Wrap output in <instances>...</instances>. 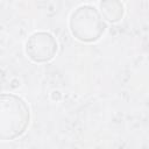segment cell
Instances as JSON below:
<instances>
[{"label": "cell", "mask_w": 149, "mask_h": 149, "mask_svg": "<svg viewBox=\"0 0 149 149\" xmlns=\"http://www.w3.org/2000/svg\"><path fill=\"white\" fill-rule=\"evenodd\" d=\"M106 29V24L98 9L93 6L84 5L78 7L70 17L71 34L81 42L98 41Z\"/></svg>", "instance_id": "2"}, {"label": "cell", "mask_w": 149, "mask_h": 149, "mask_svg": "<svg viewBox=\"0 0 149 149\" xmlns=\"http://www.w3.org/2000/svg\"><path fill=\"white\" fill-rule=\"evenodd\" d=\"M57 41L45 31H37L29 36L26 43V54L35 63L51 61L57 52Z\"/></svg>", "instance_id": "3"}, {"label": "cell", "mask_w": 149, "mask_h": 149, "mask_svg": "<svg viewBox=\"0 0 149 149\" xmlns=\"http://www.w3.org/2000/svg\"><path fill=\"white\" fill-rule=\"evenodd\" d=\"M30 111L23 99L15 94H0V140L10 141L28 128Z\"/></svg>", "instance_id": "1"}, {"label": "cell", "mask_w": 149, "mask_h": 149, "mask_svg": "<svg viewBox=\"0 0 149 149\" xmlns=\"http://www.w3.org/2000/svg\"><path fill=\"white\" fill-rule=\"evenodd\" d=\"M100 10L104 19L108 22H119L123 16V5L119 0H101Z\"/></svg>", "instance_id": "4"}]
</instances>
